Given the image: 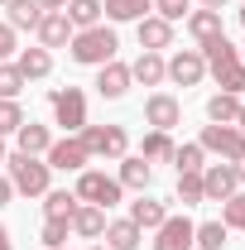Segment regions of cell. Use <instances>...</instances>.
<instances>
[{"mask_svg": "<svg viewBox=\"0 0 245 250\" xmlns=\"http://www.w3.org/2000/svg\"><path fill=\"white\" fill-rule=\"evenodd\" d=\"M187 34H192L197 43H207V39H216V34H226V29H221V10H192V15H187Z\"/></svg>", "mask_w": 245, "mask_h": 250, "instance_id": "20", "label": "cell"}, {"mask_svg": "<svg viewBox=\"0 0 245 250\" xmlns=\"http://www.w3.org/2000/svg\"><path fill=\"white\" fill-rule=\"evenodd\" d=\"M144 121H149L154 130H173V125L183 121V106H178V96H168V92H154L149 101H144Z\"/></svg>", "mask_w": 245, "mask_h": 250, "instance_id": "9", "label": "cell"}, {"mask_svg": "<svg viewBox=\"0 0 245 250\" xmlns=\"http://www.w3.org/2000/svg\"><path fill=\"white\" fill-rule=\"evenodd\" d=\"M24 125V111H20V101H0V135H15Z\"/></svg>", "mask_w": 245, "mask_h": 250, "instance_id": "36", "label": "cell"}, {"mask_svg": "<svg viewBox=\"0 0 245 250\" xmlns=\"http://www.w3.org/2000/svg\"><path fill=\"white\" fill-rule=\"evenodd\" d=\"M192 246L197 250H221L226 246V221H202V226L192 231Z\"/></svg>", "mask_w": 245, "mask_h": 250, "instance_id": "28", "label": "cell"}, {"mask_svg": "<svg viewBox=\"0 0 245 250\" xmlns=\"http://www.w3.org/2000/svg\"><path fill=\"white\" fill-rule=\"evenodd\" d=\"M15 67H20L24 82H39V77L53 72V53H48V48H20V62H15Z\"/></svg>", "mask_w": 245, "mask_h": 250, "instance_id": "16", "label": "cell"}, {"mask_svg": "<svg viewBox=\"0 0 245 250\" xmlns=\"http://www.w3.org/2000/svg\"><path fill=\"white\" fill-rule=\"evenodd\" d=\"M67 231H72V226H67L62 217H48L39 236H43V246H48V250H62V246H67Z\"/></svg>", "mask_w": 245, "mask_h": 250, "instance_id": "34", "label": "cell"}, {"mask_svg": "<svg viewBox=\"0 0 245 250\" xmlns=\"http://www.w3.org/2000/svg\"><path fill=\"white\" fill-rule=\"evenodd\" d=\"M62 15L72 29H92V24H101V0H67Z\"/></svg>", "mask_w": 245, "mask_h": 250, "instance_id": "24", "label": "cell"}, {"mask_svg": "<svg viewBox=\"0 0 245 250\" xmlns=\"http://www.w3.org/2000/svg\"><path fill=\"white\" fill-rule=\"evenodd\" d=\"M87 149H82V140H53L48 145V168H62V173H82L87 168Z\"/></svg>", "mask_w": 245, "mask_h": 250, "instance_id": "10", "label": "cell"}, {"mask_svg": "<svg viewBox=\"0 0 245 250\" xmlns=\"http://www.w3.org/2000/svg\"><path fill=\"white\" fill-rule=\"evenodd\" d=\"M48 106H53V121L62 125V130H82L87 125V96L77 92V87H67V92H48Z\"/></svg>", "mask_w": 245, "mask_h": 250, "instance_id": "5", "label": "cell"}, {"mask_svg": "<svg viewBox=\"0 0 245 250\" xmlns=\"http://www.w3.org/2000/svg\"><path fill=\"white\" fill-rule=\"evenodd\" d=\"M202 72H207L202 48H183V53H173V58H168V77H173L178 87H197V82H202Z\"/></svg>", "mask_w": 245, "mask_h": 250, "instance_id": "8", "label": "cell"}, {"mask_svg": "<svg viewBox=\"0 0 245 250\" xmlns=\"http://www.w3.org/2000/svg\"><path fill=\"white\" fill-rule=\"evenodd\" d=\"M82 241H96V236H106V207H92V202H82L77 212H72V221H67Z\"/></svg>", "mask_w": 245, "mask_h": 250, "instance_id": "14", "label": "cell"}, {"mask_svg": "<svg viewBox=\"0 0 245 250\" xmlns=\"http://www.w3.org/2000/svg\"><path fill=\"white\" fill-rule=\"evenodd\" d=\"M130 82H135V77H130V67H125V62H101V77H96V92L106 96V101H121L125 92H130Z\"/></svg>", "mask_w": 245, "mask_h": 250, "instance_id": "12", "label": "cell"}, {"mask_svg": "<svg viewBox=\"0 0 245 250\" xmlns=\"http://www.w3.org/2000/svg\"><path fill=\"white\" fill-rule=\"evenodd\" d=\"M0 250H15V241H10V231L0 226Z\"/></svg>", "mask_w": 245, "mask_h": 250, "instance_id": "41", "label": "cell"}, {"mask_svg": "<svg viewBox=\"0 0 245 250\" xmlns=\"http://www.w3.org/2000/svg\"><path fill=\"white\" fill-rule=\"evenodd\" d=\"M5 5H10V29H39V20H43L39 0H5Z\"/></svg>", "mask_w": 245, "mask_h": 250, "instance_id": "26", "label": "cell"}, {"mask_svg": "<svg viewBox=\"0 0 245 250\" xmlns=\"http://www.w3.org/2000/svg\"><path fill=\"white\" fill-rule=\"evenodd\" d=\"M202 145H183V149H173V164H178V173H202L207 164H202Z\"/></svg>", "mask_w": 245, "mask_h": 250, "instance_id": "32", "label": "cell"}, {"mask_svg": "<svg viewBox=\"0 0 245 250\" xmlns=\"http://www.w3.org/2000/svg\"><path fill=\"white\" fill-rule=\"evenodd\" d=\"M192 231H197V226H192L187 217H173V212H168V217H163V226H159L154 250H192Z\"/></svg>", "mask_w": 245, "mask_h": 250, "instance_id": "11", "label": "cell"}, {"mask_svg": "<svg viewBox=\"0 0 245 250\" xmlns=\"http://www.w3.org/2000/svg\"><path fill=\"white\" fill-rule=\"evenodd\" d=\"M10 197H15V183H10V178H0V207H5Z\"/></svg>", "mask_w": 245, "mask_h": 250, "instance_id": "39", "label": "cell"}, {"mask_svg": "<svg viewBox=\"0 0 245 250\" xmlns=\"http://www.w3.org/2000/svg\"><path fill=\"white\" fill-rule=\"evenodd\" d=\"M207 116H212V125H236V116H241V96L216 92L212 101H207Z\"/></svg>", "mask_w": 245, "mask_h": 250, "instance_id": "25", "label": "cell"}, {"mask_svg": "<svg viewBox=\"0 0 245 250\" xmlns=\"http://www.w3.org/2000/svg\"><path fill=\"white\" fill-rule=\"evenodd\" d=\"M140 246V226L125 217V221H106V250H135Z\"/></svg>", "mask_w": 245, "mask_h": 250, "instance_id": "23", "label": "cell"}, {"mask_svg": "<svg viewBox=\"0 0 245 250\" xmlns=\"http://www.w3.org/2000/svg\"><path fill=\"white\" fill-rule=\"evenodd\" d=\"M163 217H168V207H163V202H154V197L130 202V221H135L140 231H144V226H149V231H159V226H163Z\"/></svg>", "mask_w": 245, "mask_h": 250, "instance_id": "21", "label": "cell"}, {"mask_svg": "<svg viewBox=\"0 0 245 250\" xmlns=\"http://www.w3.org/2000/svg\"><path fill=\"white\" fill-rule=\"evenodd\" d=\"M241 24H245V10H241Z\"/></svg>", "mask_w": 245, "mask_h": 250, "instance_id": "45", "label": "cell"}, {"mask_svg": "<svg viewBox=\"0 0 245 250\" xmlns=\"http://www.w3.org/2000/svg\"><path fill=\"white\" fill-rule=\"evenodd\" d=\"M236 130H241V135H245V106H241V116H236Z\"/></svg>", "mask_w": 245, "mask_h": 250, "instance_id": "43", "label": "cell"}, {"mask_svg": "<svg viewBox=\"0 0 245 250\" xmlns=\"http://www.w3.org/2000/svg\"><path fill=\"white\" fill-rule=\"evenodd\" d=\"M168 43H173V24L159 20V15H144V20H140V48L159 53V48H168Z\"/></svg>", "mask_w": 245, "mask_h": 250, "instance_id": "15", "label": "cell"}, {"mask_svg": "<svg viewBox=\"0 0 245 250\" xmlns=\"http://www.w3.org/2000/svg\"><path fill=\"white\" fill-rule=\"evenodd\" d=\"M20 92H24V77H20V67H5V62H0V101H15Z\"/></svg>", "mask_w": 245, "mask_h": 250, "instance_id": "35", "label": "cell"}, {"mask_svg": "<svg viewBox=\"0 0 245 250\" xmlns=\"http://www.w3.org/2000/svg\"><path fill=\"white\" fill-rule=\"evenodd\" d=\"M130 77H135V82H144V87H159V82L168 77V62L159 58V53H149V48H144V53L135 58V67H130Z\"/></svg>", "mask_w": 245, "mask_h": 250, "instance_id": "17", "label": "cell"}, {"mask_svg": "<svg viewBox=\"0 0 245 250\" xmlns=\"http://www.w3.org/2000/svg\"><path fill=\"white\" fill-rule=\"evenodd\" d=\"M202 10H226V0H202Z\"/></svg>", "mask_w": 245, "mask_h": 250, "instance_id": "42", "label": "cell"}, {"mask_svg": "<svg viewBox=\"0 0 245 250\" xmlns=\"http://www.w3.org/2000/svg\"><path fill=\"white\" fill-rule=\"evenodd\" d=\"M149 178H154V168H149V159H121V178H116V183L121 188H135V192H144V188H149Z\"/></svg>", "mask_w": 245, "mask_h": 250, "instance_id": "22", "label": "cell"}, {"mask_svg": "<svg viewBox=\"0 0 245 250\" xmlns=\"http://www.w3.org/2000/svg\"><path fill=\"white\" fill-rule=\"evenodd\" d=\"M92 250H106V246H92Z\"/></svg>", "mask_w": 245, "mask_h": 250, "instance_id": "46", "label": "cell"}, {"mask_svg": "<svg viewBox=\"0 0 245 250\" xmlns=\"http://www.w3.org/2000/svg\"><path fill=\"white\" fill-rule=\"evenodd\" d=\"M0 164H5V145H0Z\"/></svg>", "mask_w": 245, "mask_h": 250, "instance_id": "44", "label": "cell"}, {"mask_svg": "<svg viewBox=\"0 0 245 250\" xmlns=\"http://www.w3.org/2000/svg\"><path fill=\"white\" fill-rule=\"evenodd\" d=\"M39 10H67V0H39Z\"/></svg>", "mask_w": 245, "mask_h": 250, "instance_id": "40", "label": "cell"}, {"mask_svg": "<svg viewBox=\"0 0 245 250\" xmlns=\"http://www.w3.org/2000/svg\"><path fill=\"white\" fill-rule=\"evenodd\" d=\"M207 72L221 82V92H231V96H241V92H245V62H241V58H231V62H212Z\"/></svg>", "mask_w": 245, "mask_h": 250, "instance_id": "19", "label": "cell"}, {"mask_svg": "<svg viewBox=\"0 0 245 250\" xmlns=\"http://www.w3.org/2000/svg\"><path fill=\"white\" fill-rule=\"evenodd\" d=\"M5 164H10L15 192H24V197H43V192H48V173H53V168H48L39 154H10Z\"/></svg>", "mask_w": 245, "mask_h": 250, "instance_id": "2", "label": "cell"}, {"mask_svg": "<svg viewBox=\"0 0 245 250\" xmlns=\"http://www.w3.org/2000/svg\"><path fill=\"white\" fill-rule=\"evenodd\" d=\"M116 29H106V24H92V29H77L72 34V43H67V53L72 62H82V67H101V62L116 58Z\"/></svg>", "mask_w": 245, "mask_h": 250, "instance_id": "1", "label": "cell"}, {"mask_svg": "<svg viewBox=\"0 0 245 250\" xmlns=\"http://www.w3.org/2000/svg\"><path fill=\"white\" fill-rule=\"evenodd\" d=\"M197 145L212 149V154H221V159H236V164L245 159V135L236 130V125H207Z\"/></svg>", "mask_w": 245, "mask_h": 250, "instance_id": "6", "label": "cell"}, {"mask_svg": "<svg viewBox=\"0 0 245 250\" xmlns=\"http://www.w3.org/2000/svg\"><path fill=\"white\" fill-rule=\"evenodd\" d=\"M178 202H183V207L207 202V197H202V173H178Z\"/></svg>", "mask_w": 245, "mask_h": 250, "instance_id": "33", "label": "cell"}, {"mask_svg": "<svg viewBox=\"0 0 245 250\" xmlns=\"http://www.w3.org/2000/svg\"><path fill=\"white\" fill-rule=\"evenodd\" d=\"M125 188L111 178V173H101V168H82L77 173V202H92V207H116L121 202Z\"/></svg>", "mask_w": 245, "mask_h": 250, "instance_id": "4", "label": "cell"}, {"mask_svg": "<svg viewBox=\"0 0 245 250\" xmlns=\"http://www.w3.org/2000/svg\"><path fill=\"white\" fill-rule=\"evenodd\" d=\"M77 140L87 154H101V159H125V145H130V135L121 125H82Z\"/></svg>", "mask_w": 245, "mask_h": 250, "instance_id": "3", "label": "cell"}, {"mask_svg": "<svg viewBox=\"0 0 245 250\" xmlns=\"http://www.w3.org/2000/svg\"><path fill=\"white\" fill-rule=\"evenodd\" d=\"M0 5H5V0H0Z\"/></svg>", "mask_w": 245, "mask_h": 250, "instance_id": "47", "label": "cell"}, {"mask_svg": "<svg viewBox=\"0 0 245 250\" xmlns=\"http://www.w3.org/2000/svg\"><path fill=\"white\" fill-rule=\"evenodd\" d=\"M236 188H241V178H236L231 164H212V168H202V197H207V202H226Z\"/></svg>", "mask_w": 245, "mask_h": 250, "instance_id": "7", "label": "cell"}, {"mask_svg": "<svg viewBox=\"0 0 245 250\" xmlns=\"http://www.w3.org/2000/svg\"><path fill=\"white\" fill-rule=\"evenodd\" d=\"M48 202H43V212L48 217H62V221H72V212H77V192H43Z\"/></svg>", "mask_w": 245, "mask_h": 250, "instance_id": "31", "label": "cell"}, {"mask_svg": "<svg viewBox=\"0 0 245 250\" xmlns=\"http://www.w3.org/2000/svg\"><path fill=\"white\" fill-rule=\"evenodd\" d=\"M173 149H178V145H173V140H168V130H154V135H144V154L140 159H173Z\"/></svg>", "mask_w": 245, "mask_h": 250, "instance_id": "29", "label": "cell"}, {"mask_svg": "<svg viewBox=\"0 0 245 250\" xmlns=\"http://www.w3.org/2000/svg\"><path fill=\"white\" fill-rule=\"evenodd\" d=\"M221 221H226V231H245V192H231L221 202Z\"/></svg>", "mask_w": 245, "mask_h": 250, "instance_id": "30", "label": "cell"}, {"mask_svg": "<svg viewBox=\"0 0 245 250\" xmlns=\"http://www.w3.org/2000/svg\"><path fill=\"white\" fill-rule=\"evenodd\" d=\"M187 5H192V0H154L159 20H168V24H173V20H183V15H187Z\"/></svg>", "mask_w": 245, "mask_h": 250, "instance_id": "37", "label": "cell"}, {"mask_svg": "<svg viewBox=\"0 0 245 250\" xmlns=\"http://www.w3.org/2000/svg\"><path fill=\"white\" fill-rule=\"evenodd\" d=\"M5 53H15V29H10V24H0V58H5Z\"/></svg>", "mask_w": 245, "mask_h": 250, "instance_id": "38", "label": "cell"}, {"mask_svg": "<svg viewBox=\"0 0 245 250\" xmlns=\"http://www.w3.org/2000/svg\"><path fill=\"white\" fill-rule=\"evenodd\" d=\"M154 0H106L101 10L116 20V24H125V20H144V10H149Z\"/></svg>", "mask_w": 245, "mask_h": 250, "instance_id": "27", "label": "cell"}, {"mask_svg": "<svg viewBox=\"0 0 245 250\" xmlns=\"http://www.w3.org/2000/svg\"><path fill=\"white\" fill-rule=\"evenodd\" d=\"M15 140H20V154H48V145H53L48 125H34V121L20 125V130H15Z\"/></svg>", "mask_w": 245, "mask_h": 250, "instance_id": "18", "label": "cell"}, {"mask_svg": "<svg viewBox=\"0 0 245 250\" xmlns=\"http://www.w3.org/2000/svg\"><path fill=\"white\" fill-rule=\"evenodd\" d=\"M62 43H72L67 15L62 10H43V20H39V48H62Z\"/></svg>", "mask_w": 245, "mask_h": 250, "instance_id": "13", "label": "cell"}]
</instances>
